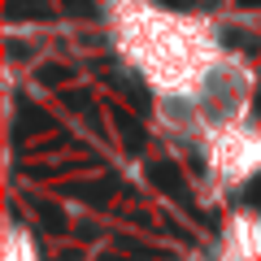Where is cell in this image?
Masks as SVG:
<instances>
[{"mask_svg": "<svg viewBox=\"0 0 261 261\" xmlns=\"http://www.w3.org/2000/svg\"><path fill=\"white\" fill-rule=\"evenodd\" d=\"M205 161H209V174L226 187L252 178L261 170V126L248 113L209 126L205 130Z\"/></svg>", "mask_w": 261, "mask_h": 261, "instance_id": "2", "label": "cell"}, {"mask_svg": "<svg viewBox=\"0 0 261 261\" xmlns=\"http://www.w3.org/2000/svg\"><path fill=\"white\" fill-rule=\"evenodd\" d=\"M113 27L126 61L157 87V96H196L205 74L222 61L214 27L196 18H174L144 0H122Z\"/></svg>", "mask_w": 261, "mask_h": 261, "instance_id": "1", "label": "cell"}]
</instances>
